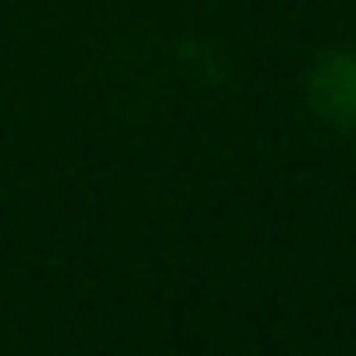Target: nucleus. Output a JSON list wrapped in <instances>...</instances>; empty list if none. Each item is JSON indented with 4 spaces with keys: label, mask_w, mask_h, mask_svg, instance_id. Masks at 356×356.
I'll list each match as a JSON object with an SVG mask.
<instances>
[{
    "label": "nucleus",
    "mask_w": 356,
    "mask_h": 356,
    "mask_svg": "<svg viewBox=\"0 0 356 356\" xmlns=\"http://www.w3.org/2000/svg\"><path fill=\"white\" fill-rule=\"evenodd\" d=\"M307 103L322 122L351 132L356 127V49H332L307 74Z\"/></svg>",
    "instance_id": "1"
}]
</instances>
